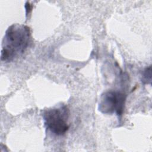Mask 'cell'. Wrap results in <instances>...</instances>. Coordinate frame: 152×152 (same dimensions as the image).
Returning <instances> with one entry per match:
<instances>
[{"label":"cell","mask_w":152,"mask_h":152,"mask_svg":"<svg viewBox=\"0 0 152 152\" xmlns=\"http://www.w3.org/2000/svg\"><path fill=\"white\" fill-rule=\"evenodd\" d=\"M30 39V28L19 24H13L5 31L2 43L1 59L10 62L27 49Z\"/></svg>","instance_id":"1"},{"label":"cell","mask_w":152,"mask_h":152,"mask_svg":"<svg viewBox=\"0 0 152 152\" xmlns=\"http://www.w3.org/2000/svg\"><path fill=\"white\" fill-rule=\"evenodd\" d=\"M69 113V110L65 106L48 109L43 113L45 125L53 134L63 135L69 128L67 122Z\"/></svg>","instance_id":"2"},{"label":"cell","mask_w":152,"mask_h":152,"mask_svg":"<svg viewBox=\"0 0 152 152\" xmlns=\"http://www.w3.org/2000/svg\"><path fill=\"white\" fill-rule=\"evenodd\" d=\"M125 100L126 96L122 93L112 90L106 91L100 98L99 110L104 114L115 113L121 116L124 112Z\"/></svg>","instance_id":"3"},{"label":"cell","mask_w":152,"mask_h":152,"mask_svg":"<svg viewBox=\"0 0 152 152\" xmlns=\"http://www.w3.org/2000/svg\"><path fill=\"white\" fill-rule=\"evenodd\" d=\"M142 81L144 84H150L151 81V67L149 66L147 67L142 74Z\"/></svg>","instance_id":"4"}]
</instances>
